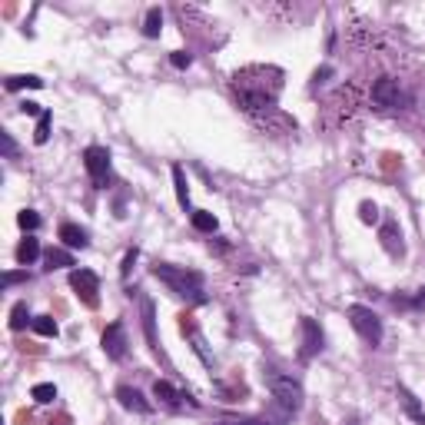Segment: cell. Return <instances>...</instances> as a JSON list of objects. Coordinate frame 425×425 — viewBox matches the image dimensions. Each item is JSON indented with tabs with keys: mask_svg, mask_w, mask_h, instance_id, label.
I'll use <instances>...</instances> for the list:
<instances>
[{
	"mask_svg": "<svg viewBox=\"0 0 425 425\" xmlns=\"http://www.w3.org/2000/svg\"><path fill=\"white\" fill-rule=\"evenodd\" d=\"M283 90V70L276 67H243L233 76V93L243 110L259 113V110H273Z\"/></svg>",
	"mask_w": 425,
	"mask_h": 425,
	"instance_id": "1",
	"label": "cell"
},
{
	"mask_svg": "<svg viewBox=\"0 0 425 425\" xmlns=\"http://www.w3.org/2000/svg\"><path fill=\"white\" fill-rule=\"evenodd\" d=\"M163 286H170L173 296L187 302H206V289H203V276L196 269H183V266H170V263H156L150 269Z\"/></svg>",
	"mask_w": 425,
	"mask_h": 425,
	"instance_id": "2",
	"label": "cell"
},
{
	"mask_svg": "<svg viewBox=\"0 0 425 425\" xmlns=\"http://www.w3.org/2000/svg\"><path fill=\"white\" fill-rule=\"evenodd\" d=\"M266 386H269V392H273L276 405L283 409V412H299L302 409V386L292 379V375H283L276 372V369H266Z\"/></svg>",
	"mask_w": 425,
	"mask_h": 425,
	"instance_id": "3",
	"label": "cell"
},
{
	"mask_svg": "<svg viewBox=\"0 0 425 425\" xmlns=\"http://www.w3.org/2000/svg\"><path fill=\"white\" fill-rule=\"evenodd\" d=\"M349 323L352 329L359 332V339H363L365 346H379L382 342V319L369 309V306H349Z\"/></svg>",
	"mask_w": 425,
	"mask_h": 425,
	"instance_id": "4",
	"label": "cell"
},
{
	"mask_svg": "<svg viewBox=\"0 0 425 425\" xmlns=\"http://www.w3.org/2000/svg\"><path fill=\"white\" fill-rule=\"evenodd\" d=\"M70 289L80 296L83 306L97 309V302H100V279H97V273H90V269H70Z\"/></svg>",
	"mask_w": 425,
	"mask_h": 425,
	"instance_id": "5",
	"label": "cell"
},
{
	"mask_svg": "<svg viewBox=\"0 0 425 425\" xmlns=\"http://www.w3.org/2000/svg\"><path fill=\"white\" fill-rule=\"evenodd\" d=\"M83 166H87V173H90V180H93L97 189H103L110 183V153L103 150V147H87Z\"/></svg>",
	"mask_w": 425,
	"mask_h": 425,
	"instance_id": "6",
	"label": "cell"
},
{
	"mask_svg": "<svg viewBox=\"0 0 425 425\" xmlns=\"http://www.w3.org/2000/svg\"><path fill=\"white\" fill-rule=\"evenodd\" d=\"M372 103L379 110H396L399 103H405V93H402L399 80H392V76H379L372 83Z\"/></svg>",
	"mask_w": 425,
	"mask_h": 425,
	"instance_id": "7",
	"label": "cell"
},
{
	"mask_svg": "<svg viewBox=\"0 0 425 425\" xmlns=\"http://www.w3.org/2000/svg\"><path fill=\"white\" fill-rule=\"evenodd\" d=\"M299 332H302V346H299V359L302 363H309L316 352L323 349V329H319V323L316 319H309V316H302L299 319Z\"/></svg>",
	"mask_w": 425,
	"mask_h": 425,
	"instance_id": "8",
	"label": "cell"
},
{
	"mask_svg": "<svg viewBox=\"0 0 425 425\" xmlns=\"http://www.w3.org/2000/svg\"><path fill=\"white\" fill-rule=\"evenodd\" d=\"M100 346H103V352H107V359H113V363H120L126 356V329H123V323H110L107 329H103V339H100Z\"/></svg>",
	"mask_w": 425,
	"mask_h": 425,
	"instance_id": "9",
	"label": "cell"
},
{
	"mask_svg": "<svg viewBox=\"0 0 425 425\" xmlns=\"http://www.w3.org/2000/svg\"><path fill=\"white\" fill-rule=\"evenodd\" d=\"M116 402H120L123 409H130V412H137V415H150V412H153L150 402L143 399L137 389H130V386H120V389H116Z\"/></svg>",
	"mask_w": 425,
	"mask_h": 425,
	"instance_id": "10",
	"label": "cell"
},
{
	"mask_svg": "<svg viewBox=\"0 0 425 425\" xmlns=\"http://www.w3.org/2000/svg\"><path fill=\"white\" fill-rule=\"evenodd\" d=\"M60 239L63 246H70V250H87L90 246L87 229H80L76 223H60Z\"/></svg>",
	"mask_w": 425,
	"mask_h": 425,
	"instance_id": "11",
	"label": "cell"
},
{
	"mask_svg": "<svg viewBox=\"0 0 425 425\" xmlns=\"http://www.w3.org/2000/svg\"><path fill=\"white\" fill-rule=\"evenodd\" d=\"M153 396H156L163 405H170V409H180V405H183V399H187L183 392H176V389L170 386V382H163V379H156V382H153Z\"/></svg>",
	"mask_w": 425,
	"mask_h": 425,
	"instance_id": "12",
	"label": "cell"
},
{
	"mask_svg": "<svg viewBox=\"0 0 425 425\" xmlns=\"http://www.w3.org/2000/svg\"><path fill=\"white\" fill-rule=\"evenodd\" d=\"M399 402H402V409H405V415H409L415 425H425V409L419 405V399H415L405 386H399Z\"/></svg>",
	"mask_w": 425,
	"mask_h": 425,
	"instance_id": "13",
	"label": "cell"
},
{
	"mask_svg": "<svg viewBox=\"0 0 425 425\" xmlns=\"http://www.w3.org/2000/svg\"><path fill=\"white\" fill-rule=\"evenodd\" d=\"M382 246H386V252H392V256H399V252H402L399 223H392V220H389V223L382 226Z\"/></svg>",
	"mask_w": 425,
	"mask_h": 425,
	"instance_id": "14",
	"label": "cell"
},
{
	"mask_svg": "<svg viewBox=\"0 0 425 425\" xmlns=\"http://www.w3.org/2000/svg\"><path fill=\"white\" fill-rule=\"evenodd\" d=\"M40 256V243L34 236H27V239H20V246H17V263L20 266H30L34 259Z\"/></svg>",
	"mask_w": 425,
	"mask_h": 425,
	"instance_id": "15",
	"label": "cell"
},
{
	"mask_svg": "<svg viewBox=\"0 0 425 425\" xmlns=\"http://www.w3.org/2000/svg\"><path fill=\"white\" fill-rule=\"evenodd\" d=\"M143 329H147V339H150V349L160 356V342H156V323H153V302L143 299Z\"/></svg>",
	"mask_w": 425,
	"mask_h": 425,
	"instance_id": "16",
	"label": "cell"
},
{
	"mask_svg": "<svg viewBox=\"0 0 425 425\" xmlns=\"http://www.w3.org/2000/svg\"><path fill=\"white\" fill-rule=\"evenodd\" d=\"M160 30H163V13H160V7H150V11H147V20H143V37L156 40Z\"/></svg>",
	"mask_w": 425,
	"mask_h": 425,
	"instance_id": "17",
	"label": "cell"
},
{
	"mask_svg": "<svg viewBox=\"0 0 425 425\" xmlns=\"http://www.w3.org/2000/svg\"><path fill=\"white\" fill-rule=\"evenodd\" d=\"M173 187H176V200H180V206L187 210V206H189V183H187L183 166H173Z\"/></svg>",
	"mask_w": 425,
	"mask_h": 425,
	"instance_id": "18",
	"label": "cell"
},
{
	"mask_svg": "<svg viewBox=\"0 0 425 425\" xmlns=\"http://www.w3.org/2000/svg\"><path fill=\"white\" fill-rule=\"evenodd\" d=\"M43 263H47V269H63V266H74V256L67 250H47L43 252Z\"/></svg>",
	"mask_w": 425,
	"mask_h": 425,
	"instance_id": "19",
	"label": "cell"
},
{
	"mask_svg": "<svg viewBox=\"0 0 425 425\" xmlns=\"http://www.w3.org/2000/svg\"><path fill=\"white\" fill-rule=\"evenodd\" d=\"M27 323H34V319H30V309H27V302H17L11 309V329L20 332V329H27Z\"/></svg>",
	"mask_w": 425,
	"mask_h": 425,
	"instance_id": "20",
	"label": "cell"
},
{
	"mask_svg": "<svg viewBox=\"0 0 425 425\" xmlns=\"http://www.w3.org/2000/svg\"><path fill=\"white\" fill-rule=\"evenodd\" d=\"M43 80L40 76H7V90H40Z\"/></svg>",
	"mask_w": 425,
	"mask_h": 425,
	"instance_id": "21",
	"label": "cell"
},
{
	"mask_svg": "<svg viewBox=\"0 0 425 425\" xmlns=\"http://www.w3.org/2000/svg\"><path fill=\"white\" fill-rule=\"evenodd\" d=\"M30 325H34V332H37V336H47V339H53L57 332H60V329H57V323H53V316H37Z\"/></svg>",
	"mask_w": 425,
	"mask_h": 425,
	"instance_id": "22",
	"label": "cell"
},
{
	"mask_svg": "<svg viewBox=\"0 0 425 425\" xmlns=\"http://www.w3.org/2000/svg\"><path fill=\"white\" fill-rule=\"evenodd\" d=\"M30 396H34L40 405H47V402L57 399V386H53V382H37V386L30 389Z\"/></svg>",
	"mask_w": 425,
	"mask_h": 425,
	"instance_id": "23",
	"label": "cell"
},
{
	"mask_svg": "<svg viewBox=\"0 0 425 425\" xmlns=\"http://www.w3.org/2000/svg\"><path fill=\"white\" fill-rule=\"evenodd\" d=\"M193 226H196V229H200V233H216V216H212V212H206V210H196L193 212Z\"/></svg>",
	"mask_w": 425,
	"mask_h": 425,
	"instance_id": "24",
	"label": "cell"
},
{
	"mask_svg": "<svg viewBox=\"0 0 425 425\" xmlns=\"http://www.w3.org/2000/svg\"><path fill=\"white\" fill-rule=\"evenodd\" d=\"M50 120H53V113L43 110V116L37 120V133H34V143H37V147H43V143L50 140Z\"/></svg>",
	"mask_w": 425,
	"mask_h": 425,
	"instance_id": "25",
	"label": "cell"
},
{
	"mask_svg": "<svg viewBox=\"0 0 425 425\" xmlns=\"http://www.w3.org/2000/svg\"><path fill=\"white\" fill-rule=\"evenodd\" d=\"M17 223H20V229H24V233H34V229H37V226H40V212H34V210H24V212H20V216H17Z\"/></svg>",
	"mask_w": 425,
	"mask_h": 425,
	"instance_id": "26",
	"label": "cell"
},
{
	"mask_svg": "<svg viewBox=\"0 0 425 425\" xmlns=\"http://www.w3.org/2000/svg\"><path fill=\"white\" fill-rule=\"evenodd\" d=\"M359 216H363V223H379V206L375 203H359Z\"/></svg>",
	"mask_w": 425,
	"mask_h": 425,
	"instance_id": "27",
	"label": "cell"
},
{
	"mask_svg": "<svg viewBox=\"0 0 425 425\" xmlns=\"http://www.w3.org/2000/svg\"><path fill=\"white\" fill-rule=\"evenodd\" d=\"M0 143H4V156L13 160V156H17V143H13V137L7 133V130H0Z\"/></svg>",
	"mask_w": 425,
	"mask_h": 425,
	"instance_id": "28",
	"label": "cell"
},
{
	"mask_svg": "<svg viewBox=\"0 0 425 425\" xmlns=\"http://www.w3.org/2000/svg\"><path fill=\"white\" fill-rule=\"evenodd\" d=\"M170 63H173L176 70H187L189 63H193V57H189V53H187V50H176V53H173V57H170Z\"/></svg>",
	"mask_w": 425,
	"mask_h": 425,
	"instance_id": "29",
	"label": "cell"
},
{
	"mask_svg": "<svg viewBox=\"0 0 425 425\" xmlns=\"http://www.w3.org/2000/svg\"><path fill=\"white\" fill-rule=\"evenodd\" d=\"M27 279H30L27 273H4V289L17 286V283H27Z\"/></svg>",
	"mask_w": 425,
	"mask_h": 425,
	"instance_id": "30",
	"label": "cell"
},
{
	"mask_svg": "<svg viewBox=\"0 0 425 425\" xmlns=\"http://www.w3.org/2000/svg\"><path fill=\"white\" fill-rule=\"evenodd\" d=\"M20 113H27V116H37V120L43 116V110H40V103H30V100L20 103Z\"/></svg>",
	"mask_w": 425,
	"mask_h": 425,
	"instance_id": "31",
	"label": "cell"
},
{
	"mask_svg": "<svg viewBox=\"0 0 425 425\" xmlns=\"http://www.w3.org/2000/svg\"><path fill=\"white\" fill-rule=\"evenodd\" d=\"M133 263H137V250H130V252L123 256V266H120V273H123V279L130 276V266H133Z\"/></svg>",
	"mask_w": 425,
	"mask_h": 425,
	"instance_id": "32",
	"label": "cell"
},
{
	"mask_svg": "<svg viewBox=\"0 0 425 425\" xmlns=\"http://www.w3.org/2000/svg\"><path fill=\"white\" fill-rule=\"evenodd\" d=\"M392 306H396V309H415V302L405 299V296H392Z\"/></svg>",
	"mask_w": 425,
	"mask_h": 425,
	"instance_id": "33",
	"label": "cell"
},
{
	"mask_svg": "<svg viewBox=\"0 0 425 425\" xmlns=\"http://www.w3.org/2000/svg\"><path fill=\"white\" fill-rule=\"evenodd\" d=\"M415 309H425V289H419V292H415Z\"/></svg>",
	"mask_w": 425,
	"mask_h": 425,
	"instance_id": "34",
	"label": "cell"
},
{
	"mask_svg": "<svg viewBox=\"0 0 425 425\" xmlns=\"http://www.w3.org/2000/svg\"><path fill=\"white\" fill-rule=\"evenodd\" d=\"M216 425H229V422H216Z\"/></svg>",
	"mask_w": 425,
	"mask_h": 425,
	"instance_id": "35",
	"label": "cell"
}]
</instances>
